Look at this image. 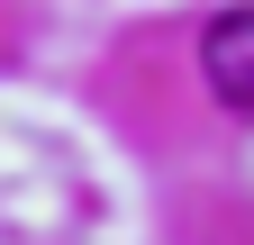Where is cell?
I'll return each instance as SVG.
<instances>
[{
	"label": "cell",
	"mask_w": 254,
	"mask_h": 245,
	"mask_svg": "<svg viewBox=\"0 0 254 245\" xmlns=\"http://www.w3.org/2000/svg\"><path fill=\"white\" fill-rule=\"evenodd\" d=\"M200 73H209V91H218V109H227V118L254 109V18H245V9H218V18H209Z\"/></svg>",
	"instance_id": "obj_1"
}]
</instances>
